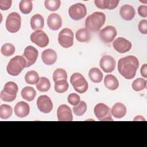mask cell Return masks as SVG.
Listing matches in <instances>:
<instances>
[{
  "instance_id": "42",
  "label": "cell",
  "mask_w": 147,
  "mask_h": 147,
  "mask_svg": "<svg viewBox=\"0 0 147 147\" xmlns=\"http://www.w3.org/2000/svg\"><path fill=\"white\" fill-rule=\"evenodd\" d=\"M141 74L144 78H146L147 77V64H144L142 65L141 68Z\"/></svg>"
},
{
  "instance_id": "18",
  "label": "cell",
  "mask_w": 147,
  "mask_h": 147,
  "mask_svg": "<svg viewBox=\"0 0 147 147\" xmlns=\"http://www.w3.org/2000/svg\"><path fill=\"white\" fill-rule=\"evenodd\" d=\"M41 59L46 65H52L57 60V53L52 49H47L42 52Z\"/></svg>"
},
{
  "instance_id": "2",
  "label": "cell",
  "mask_w": 147,
  "mask_h": 147,
  "mask_svg": "<svg viewBox=\"0 0 147 147\" xmlns=\"http://www.w3.org/2000/svg\"><path fill=\"white\" fill-rule=\"evenodd\" d=\"M106 16L102 12L96 11L90 15L86 19L85 26L89 31L97 32L104 25Z\"/></svg>"
},
{
  "instance_id": "13",
  "label": "cell",
  "mask_w": 147,
  "mask_h": 147,
  "mask_svg": "<svg viewBox=\"0 0 147 147\" xmlns=\"http://www.w3.org/2000/svg\"><path fill=\"white\" fill-rule=\"evenodd\" d=\"M38 52L36 48L29 45L25 48L23 57L26 61V67H29L35 63L38 57Z\"/></svg>"
},
{
  "instance_id": "36",
  "label": "cell",
  "mask_w": 147,
  "mask_h": 147,
  "mask_svg": "<svg viewBox=\"0 0 147 147\" xmlns=\"http://www.w3.org/2000/svg\"><path fill=\"white\" fill-rule=\"evenodd\" d=\"M60 0H46L44 2V6L49 11H56L60 6Z\"/></svg>"
},
{
  "instance_id": "29",
  "label": "cell",
  "mask_w": 147,
  "mask_h": 147,
  "mask_svg": "<svg viewBox=\"0 0 147 147\" xmlns=\"http://www.w3.org/2000/svg\"><path fill=\"white\" fill-rule=\"evenodd\" d=\"M55 90L57 93H64L68 88V83L66 79H61L55 82Z\"/></svg>"
},
{
  "instance_id": "26",
  "label": "cell",
  "mask_w": 147,
  "mask_h": 147,
  "mask_svg": "<svg viewBox=\"0 0 147 147\" xmlns=\"http://www.w3.org/2000/svg\"><path fill=\"white\" fill-rule=\"evenodd\" d=\"M88 76L92 82L99 83L102 80L103 74L99 68L94 67L90 69L88 72Z\"/></svg>"
},
{
  "instance_id": "21",
  "label": "cell",
  "mask_w": 147,
  "mask_h": 147,
  "mask_svg": "<svg viewBox=\"0 0 147 147\" xmlns=\"http://www.w3.org/2000/svg\"><path fill=\"white\" fill-rule=\"evenodd\" d=\"M119 2L118 0H95L94 3L99 9L113 10L117 7Z\"/></svg>"
},
{
  "instance_id": "14",
  "label": "cell",
  "mask_w": 147,
  "mask_h": 147,
  "mask_svg": "<svg viewBox=\"0 0 147 147\" xmlns=\"http://www.w3.org/2000/svg\"><path fill=\"white\" fill-rule=\"evenodd\" d=\"M114 49L119 53H123L130 51L132 44L129 40L123 37H118L116 38L113 43Z\"/></svg>"
},
{
  "instance_id": "23",
  "label": "cell",
  "mask_w": 147,
  "mask_h": 147,
  "mask_svg": "<svg viewBox=\"0 0 147 147\" xmlns=\"http://www.w3.org/2000/svg\"><path fill=\"white\" fill-rule=\"evenodd\" d=\"M105 87L110 90H115L119 86V82L117 78L111 74L106 75L104 79Z\"/></svg>"
},
{
  "instance_id": "30",
  "label": "cell",
  "mask_w": 147,
  "mask_h": 147,
  "mask_svg": "<svg viewBox=\"0 0 147 147\" xmlns=\"http://www.w3.org/2000/svg\"><path fill=\"white\" fill-rule=\"evenodd\" d=\"M39 79V75L35 71H28L25 76V82L28 84H34L37 83L38 82Z\"/></svg>"
},
{
  "instance_id": "38",
  "label": "cell",
  "mask_w": 147,
  "mask_h": 147,
  "mask_svg": "<svg viewBox=\"0 0 147 147\" xmlns=\"http://www.w3.org/2000/svg\"><path fill=\"white\" fill-rule=\"evenodd\" d=\"M67 100L70 105L72 106H76L80 101V96L76 93H71L68 96Z\"/></svg>"
},
{
  "instance_id": "39",
  "label": "cell",
  "mask_w": 147,
  "mask_h": 147,
  "mask_svg": "<svg viewBox=\"0 0 147 147\" xmlns=\"http://www.w3.org/2000/svg\"><path fill=\"white\" fill-rule=\"evenodd\" d=\"M138 30L142 34L147 33V20H142L138 24Z\"/></svg>"
},
{
  "instance_id": "35",
  "label": "cell",
  "mask_w": 147,
  "mask_h": 147,
  "mask_svg": "<svg viewBox=\"0 0 147 147\" xmlns=\"http://www.w3.org/2000/svg\"><path fill=\"white\" fill-rule=\"evenodd\" d=\"M1 52L5 56H10L14 53L15 47L10 43H5L1 47Z\"/></svg>"
},
{
  "instance_id": "3",
  "label": "cell",
  "mask_w": 147,
  "mask_h": 147,
  "mask_svg": "<svg viewBox=\"0 0 147 147\" xmlns=\"http://www.w3.org/2000/svg\"><path fill=\"white\" fill-rule=\"evenodd\" d=\"M26 61L25 58L21 56H16L9 61L6 70L7 73L11 76H17L26 67Z\"/></svg>"
},
{
  "instance_id": "9",
  "label": "cell",
  "mask_w": 147,
  "mask_h": 147,
  "mask_svg": "<svg viewBox=\"0 0 147 147\" xmlns=\"http://www.w3.org/2000/svg\"><path fill=\"white\" fill-rule=\"evenodd\" d=\"M59 44L63 48H68L74 44V33L69 28H64L58 35Z\"/></svg>"
},
{
  "instance_id": "19",
  "label": "cell",
  "mask_w": 147,
  "mask_h": 147,
  "mask_svg": "<svg viewBox=\"0 0 147 147\" xmlns=\"http://www.w3.org/2000/svg\"><path fill=\"white\" fill-rule=\"evenodd\" d=\"M30 111V107L29 105L24 102H18L14 107V113L17 117L20 118H24L29 115Z\"/></svg>"
},
{
  "instance_id": "12",
  "label": "cell",
  "mask_w": 147,
  "mask_h": 147,
  "mask_svg": "<svg viewBox=\"0 0 147 147\" xmlns=\"http://www.w3.org/2000/svg\"><path fill=\"white\" fill-rule=\"evenodd\" d=\"M38 109L42 113L47 114L51 111L53 109V103L51 98L47 95H41L37 100Z\"/></svg>"
},
{
  "instance_id": "25",
  "label": "cell",
  "mask_w": 147,
  "mask_h": 147,
  "mask_svg": "<svg viewBox=\"0 0 147 147\" xmlns=\"http://www.w3.org/2000/svg\"><path fill=\"white\" fill-rule=\"evenodd\" d=\"M75 37L78 41L87 42L91 39V33L86 28H81L76 32Z\"/></svg>"
},
{
  "instance_id": "6",
  "label": "cell",
  "mask_w": 147,
  "mask_h": 147,
  "mask_svg": "<svg viewBox=\"0 0 147 147\" xmlns=\"http://www.w3.org/2000/svg\"><path fill=\"white\" fill-rule=\"evenodd\" d=\"M21 18L20 15L17 12L10 13L6 20V28L10 33H16L21 28Z\"/></svg>"
},
{
  "instance_id": "7",
  "label": "cell",
  "mask_w": 147,
  "mask_h": 147,
  "mask_svg": "<svg viewBox=\"0 0 147 147\" xmlns=\"http://www.w3.org/2000/svg\"><path fill=\"white\" fill-rule=\"evenodd\" d=\"M94 111L96 117L99 121H113L111 117V109L104 103H100L97 104L94 107Z\"/></svg>"
},
{
  "instance_id": "4",
  "label": "cell",
  "mask_w": 147,
  "mask_h": 147,
  "mask_svg": "<svg viewBox=\"0 0 147 147\" xmlns=\"http://www.w3.org/2000/svg\"><path fill=\"white\" fill-rule=\"evenodd\" d=\"M18 90V88L16 83L8 82L5 84L3 90L1 92V99L7 102H13L16 98Z\"/></svg>"
},
{
  "instance_id": "17",
  "label": "cell",
  "mask_w": 147,
  "mask_h": 147,
  "mask_svg": "<svg viewBox=\"0 0 147 147\" xmlns=\"http://www.w3.org/2000/svg\"><path fill=\"white\" fill-rule=\"evenodd\" d=\"M47 25L52 30H59L62 25L61 17L57 13L51 14L47 18Z\"/></svg>"
},
{
  "instance_id": "27",
  "label": "cell",
  "mask_w": 147,
  "mask_h": 147,
  "mask_svg": "<svg viewBox=\"0 0 147 147\" xmlns=\"http://www.w3.org/2000/svg\"><path fill=\"white\" fill-rule=\"evenodd\" d=\"M22 98L29 102L32 101L36 95L35 90L32 87H25L21 91Z\"/></svg>"
},
{
  "instance_id": "5",
  "label": "cell",
  "mask_w": 147,
  "mask_h": 147,
  "mask_svg": "<svg viewBox=\"0 0 147 147\" xmlns=\"http://www.w3.org/2000/svg\"><path fill=\"white\" fill-rule=\"evenodd\" d=\"M70 82L74 90L80 94L86 92L88 84L84 77L80 73H74L70 78Z\"/></svg>"
},
{
  "instance_id": "31",
  "label": "cell",
  "mask_w": 147,
  "mask_h": 147,
  "mask_svg": "<svg viewBox=\"0 0 147 147\" xmlns=\"http://www.w3.org/2000/svg\"><path fill=\"white\" fill-rule=\"evenodd\" d=\"M13 113L11 107L8 105L3 104L0 106V118L3 119L9 118Z\"/></svg>"
},
{
  "instance_id": "24",
  "label": "cell",
  "mask_w": 147,
  "mask_h": 147,
  "mask_svg": "<svg viewBox=\"0 0 147 147\" xmlns=\"http://www.w3.org/2000/svg\"><path fill=\"white\" fill-rule=\"evenodd\" d=\"M44 25V20L43 17L40 14L33 16L30 20V26L33 30H37L42 29Z\"/></svg>"
},
{
  "instance_id": "16",
  "label": "cell",
  "mask_w": 147,
  "mask_h": 147,
  "mask_svg": "<svg viewBox=\"0 0 147 147\" xmlns=\"http://www.w3.org/2000/svg\"><path fill=\"white\" fill-rule=\"evenodd\" d=\"M57 116L59 121H71L73 119L72 110L66 105H61L58 107Z\"/></svg>"
},
{
  "instance_id": "15",
  "label": "cell",
  "mask_w": 147,
  "mask_h": 147,
  "mask_svg": "<svg viewBox=\"0 0 147 147\" xmlns=\"http://www.w3.org/2000/svg\"><path fill=\"white\" fill-rule=\"evenodd\" d=\"M115 60L109 55L102 56L99 61V65L101 69L106 73L113 72L115 68Z\"/></svg>"
},
{
  "instance_id": "11",
  "label": "cell",
  "mask_w": 147,
  "mask_h": 147,
  "mask_svg": "<svg viewBox=\"0 0 147 147\" xmlns=\"http://www.w3.org/2000/svg\"><path fill=\"white\" fill-rule=\"evenodd\" d=\"M117 35V30L113 26L109 25L100 30L99 36L100 39L105 43L112 42Z\"/></svg>"
},
{
  "instance_id": "32",
  "label": "cell",
  "mask_w": 147,
  "mask_h": 147,
  "mask_svg": "<svg viewBox=\"0 0 147 147\" xmlns=\"http://www.w3.org/2000/svg\"><path fill=\"white\" fill-rule=\"evenodd\" d=\"M19 8L21 12L23 14H29L33 8L32 2L29 0H22L20 2Z\"/></svg>"
},
{
  "instance_id": "34",
  "label": "cell",
  "mask_w": 147,
  "mask_h": 147,
  "mask_svg": "<svg viewBox=\"0 0 147 147\" xmlns=\"http://www.w3.org/2000/svg\"><path fill=\"white\" fill-rule=\"evenodd\" d=\"M87 110V104L84 101H80L76 106L73 107V112L76 116L83 115Z\"/></svg>"
},
{
  "instance_id": "28",
  "label": "cell",
  "mask_w": 147,
  "mask_h": 147,
  "mask_svg": "<svg viewBox=\"0 0 147 147\" xmlns=\"http://www.w3.org/2000/svg\"><path fill=\"white\" fill-rule=\"evenodd\" d=\"M36 88L40 92L48 91L51 88L49 80L45 77L40 78L36 84Z\"/></svg>"
},
{
  "instance_id": "43",
  "label": "cell",
  "mask_w": 147,
  "mask_h": 147,
  "mask_svg": "<svg viewBox=\"0 0 147 147\" xmlns=\"http://www.w3.org/2000/svg\"><path fill=\"white\" fill-rule=\"evenodd\" d=\"M133 121H145L146 120H145V119L142 117V116H141V115H137V116H136L134 118V119H133Z\"/></svg>"
},
{
  "instance_id": "10",
  "label": "cell",
  "mask_w": 147,
  "mask_h": 147,
  "mask_svg": "<svg viewBox=\"0 0 147 147\" xmlns=\"http://www.w3.org/2000/svg\"><path fill=\"white\" fill-rule=\"evenodd\" d=\"M32 42L41 48L47 47L49 43V38L47 34L41 30H37L33 32L30 36Z\"/></svg>"
},
{
  "instance_id": "40",
  "label": "cell",
  "mask_w": 147,
  "mask_h": 147,
  "mask_svg": "<svg viewBox=\"0 0 147 147\" xmlns=\"http://www.w3.org/2000/svg\"><path fill=\"white\" fill-rule=\"evenodd\" d=\"M11 0H0V9L2 10H7L11 6Z\"/></svg>"
},
{
  "instance_id": "33",
  "label": "cell",
  "mask_w": 147,
  "mask_h": 147,
  "mask_svg": "<svg viewBox=\"0 0 147 147\" xmlns=\"http://www.w3.org/2000/svg\"><path fill=\"white\" fill-rule=\"evenodd\" d=\"M146 86V80L143 78H137L133 81L131 84L132 88L135 91H140L145 88Z\"/></svg>"
},
{
  "instance_id": "22",
  "label": "cell",
  "mask_w": 147,
  "mask_h": 147,
  "mask_svg": "<svg viewBox=\"0 0 147 147\" xmlns=\"http://www.w3.org/2000/svg\"><path fill=\"white\" fill-rule=\"evenodd\" d=\"M111 113L115 118H121L126 115V107L123 103L117 102L113 106L111 110Z\"/></svg>"
},
{
  "instance_id": "37",
  "label": "cell",
  "mask_w": 147,
  "mask_h": 147,
  "mask_svg": "<svg viewBox=\"0 0 147 147\" xmlns=\"http://www.w3.org/2000/svg\"><path fill=\"white\" fill-rule=\"evenodd\" d=\"M67 72L64 69L57 68L53 72V80L55 82L61 79L67 80Z\"/></svg>"
},
{
  "instance_id": "20",
  "label": "cell",
  "mask_w": 147,
  "mask_h": 147,
  "mask_svg": "<svg viewBox=\"0 0 147 147\" xmlns=\"http://www.w3.org/2000/svg\"><path fill=\"white\" fill-rule=\"evenodd\" d=\"M119 14L122 18L126 21L131 20L135 16V10L134 7L130 5H123L119 10Z\"/></svg>"
},
{
  "instance_id": "8",
  "label": "cell",
  "mask_w": 147,
  "mask_h": 147,
  "mask_svg": "<svg viewBox=\"0 0 147 147\" xmlns=\"http://www.w3.org/2000/svg\"><path fill=\"white\" fill-rule=\"evenodd\" d=\"M69 17L74 20L78 21L83 18L87 14V8L85 5L77 3L71 5L68 9Z\"/></svg>"
},
{
  "instance_id": "1",
  "label": "cell",
  "mask_w": 147,
  "mask_h": 147,
  "mask_svg": "<svg viewBox=\"0 0 147 147\" xmlns=\"http://www.w3.org/2000/svg\"><path fill=\"white\" fill-rule=\"evenodd\" d=\"M139 67V61L134 56H127L120 59L118 62L119 74L126 79H133Z\"/></svg>"
},
{
  "instance_id": "41",
  "label": "cell",
  "mask_w": 147,
  "mask_h": 147,
  "mask_svg": "<svg viewBox=\"0 0 147 147\" xmlns=\"http://www.w3.org/2000/svg\"><path fill=\"white\" fill-rule=\"evenodd\" d=\"M138 13L139 15L144 18L147 17V6L140 5L138 8Z\"/></svg>"
}]
</instances>
